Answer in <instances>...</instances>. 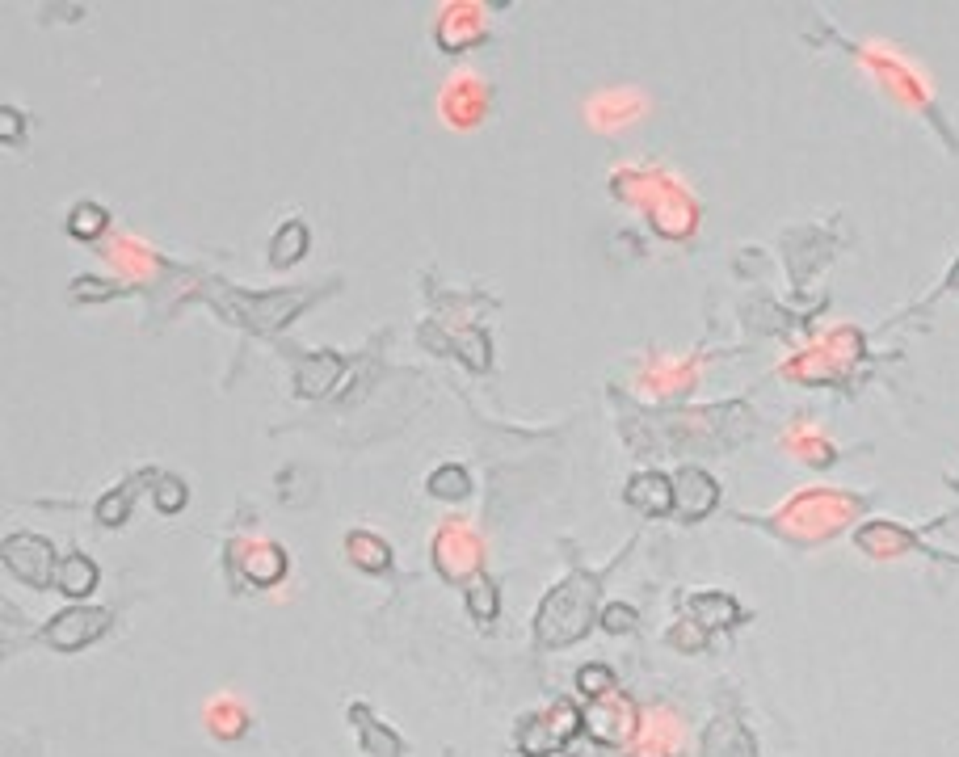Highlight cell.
<instances>
[{
  "mask_svg": "<svg viewBox=\"0 0 959 757\" xmlns=\"http://www.w3.org/2000/svg\"><path fill=\"white\" fill-rule=\"evenodd\" d=\"M594 615V581L568 577L556 593H547L539 610V640L543 644H573Z\"/></svg>",
  "mask_w": 959,
  "mask_h": 757,
  "instance_id": "cell-1",
  "label": "cell"
},
{
  "mask_svg": "<svg viewBox=\"0 0 959 757\" xmlns=\"http://www.w3.org/2000/svg\"><path fill=\"white\" fill-rule=\"evenodd\" d=\"M308 295H265V299H244V295H228L223 299V312H228L236 324H249L257 333H270L278 324H287Z\"/></svg>",
  "mask_w": 959,
  "mask_h": 757,
  "instance_id": "cell-2",
  "label": "cell"
},
{
  "mask_svg": "<svg viewBox=\"0 0 959 757\" xmlns=\"http://www.w3.org/2000/svg\"><path fill=\"white\" fill-rule=\"evenodd\" d=\"M5 568L13 572L17 581H26L34 589H47L51 585V572L59 568L55 564V551L47 539L38 535H13L5 539Z\"/></svg>",
  "mask_w": 959,
  "mask_h": 757,
  "instance_id": "cell-3",
  "label": "cell"
},
{
  "mask_svg": "<svg viewBox=\"0 0 959 757\" xmlns=\"http://www.w3.org/2000/svg\"><path fill=\"white\" fill-rule=\"evenodd\" d=\"M106 627H110L106 610H97V606H72V610H64V615L51 619L47 644L59 648V652H76V648L93 644L97 636H106Z\"/></svg>",
  "mask_w": 959,
  "mask_h": 757,
  "instance_id": "cell-4",
  "label": "cell"
},
{
  "mask_svg": "<svg viewBox=\"0 0 959 757\" xmlns=\"http://www.w3.org/2000/svg\"><path fill=\"white\" fill-rule=\"evenodd\" d=\"M716 501H720L716 480H711L707 472H699V467H682L678 480H673V505H678V514L686 522H699L716 509Z\"/></svg>",
  "mask_w": 959,
  "mask_h": 757,
  "instance_id": "cell-5",
  "label": "cell"
},
{
  "mask_svg": "<svg viewBox=\"0 0 959 757\" xmlns=\"http://www.w3.org/2000/svg\"><path fill=\"white\" fill-rule=\"evenodd\" d=\"M577 724H581V715L568 707V703H556L552 715H543V720H526V728H522V749H526L530 757L552 753L556 745H564L568 736L577 732Z\"/></svg>",
  "mask_w": 959,
  "mask_h": 757,
  "instance_id": "cell-6",
  "label": "cell"
},
{
  "mask_svg": "<svg viewBox=\"0 0 959 757\" xmlns=\"http://www.w3.org/2000/svg\"><path fill=\"white\" fill-rule=\"evenodd\" d=\"M627 501L644 509V514H669L673 509V480L657 476V472H644L627 484Z\"/></svg>",
  "mask_w": 959,
  "mask_h": 757,
  "instance_id": "cell-7",
  "label": "cell"
},
{
  "mask_svg": "<svg viewBox=\"0 0 959 757\" xmlns=\"http://www.w3.org/2000/svg\"><path fill=\"white\" fill-rule=\"evenodd\" d=\"M589 732L598 736V741H623L631 732V703L627 699H610V703H594L589 707Z\"/></svg>",
  "mask_w": 959,
  "mask_h": 757,
  "instance_id": "cell-8",
  "label": "cell"
},
{
  "mask_svg": "<svg viewBox=\"0 0 959 757\" xmlns=\"http://www.w3.org/2000/svg\"><path fill=\"white\" fill-rule=\"evenodd\" d=\"M341 375V358L337 354H320V358H303L295 366V387L303 396H324Z\"/></svg>",
  "mask_w": 959,
  "mask_h": 757,
  "instance_id": "cell-9",
  "label": "cell"
},
{
  "mask_svg": "<svg viewBox=\"0 0 959 757\" xmlns=\"http://www.w3.org/2000/svg\"><path fill=\"white\" fill-rule=\"evenodd\" d=\"M55 585L68 593V598H89L93 585H97V564L89 556H68L59 560L55 568Z\"/></svg>",
  "mask_w": 959,
  "mask_h": 757,
  "instance_id": "cell-10",
  "label": "cell"
},
{
  "mask_svg": "<svg viewBox=\"0 0 959 757\" xmlns=\"http://www.w3.org/2000/svg\"><path fill=\"white\" fill-rule=\"evenodd\" d=\"M303 253H308V228H303L299 219H291L287 228H282V232L274 236V244H270V261H274V265H291V261H299Z\"/></svg>",
  "mask_w": 959,
  "mask_h": 757,
  "instance_id": "cell-11",
  "label": "cell"
},
{
  "mask_svg": "<svg viewBox=\"0 0 959 757\" xmlns=\"http://www.w3.org/2000/svg\"><path fill=\"white\" fill-rule=\"evenodd\" d=\"M345 547H350L354 564H362L366 572H379V568H387V560H392V551H387V543H383V539H375V535H366V530H358V535H350V539H345Z\"/></svg>",
  "mask_w": 959,
  "mask_h": 757,
  "instance_id": "cell-12",
  "label": "cell"
},
{
  "mask_svg": "<svg viewBox=\"0 0 959 757\" xmlns=\"http://www.w3.org/2000/svg\"><path fill=\"white\" fill-rule=\"evenodd\" d=\"M282 568H287V556H282L278 547H257L244 556V572H249L257 585H274L282 577Z\"/></svg>",
  "mask_w": 959,
  "mask_h": 757,
  "instance_id": "cell-13",
  "label": "cell"
},
{
  "mask_svg": "<svg viewBox=\"0 0 959 757\" xmlns=\"http://www.w3.org/2000/svg\"><path fill=\"white\" fill-rule=\"evenodd\" d=\"M690 610L699 615L703 627H728L732 619H737V602L724 598V593H703V598L690 602Z\"/></svg>",
  "mask_w": 959,
  "mask_h": 757,
  "instance_id": "cell-14",
  "label": "cell"
},
{
  "mask_svg": "<svg viewBox=\"0 0 959 757\" xmlns=\"http://www.w3.org/2000/svg\"><path fill=\"white\" fill-rule=\"evenodd\" d=\"M106 223H110V215L101 211L97 202H80V207H72L68 232H72L76 240H93V236H101V232H106Z\"/></svg>",
  "mask_w": 959,
  "mask_h": 757,
  "instance_id": "cell-15",
  "label": "cell"
},
{
  "mask_svg": "<svg viewBox=\"0 0 959 757\" xmlns=\"http://www.w3.org/2000/svg\"><path fill=\"white\" fill-rule=\"evenodd\" d=\"M354 720H358V732H362V741H366V753H371V757H400L396 736L383 732V728H375V720H371V715H366L362 707L354 711Z\"/></svg>",
  "mask_w": 959,
  "mask_h": 757,
  "instance_id": "cell-16",
  "label": "cell"
},
{
  "mask_svg": "<svg viewBox=\"0 0 959 757\" xmlns=\"http://www.w3.org/2000/svg\"><path fill=\"white\" fill-rule=\"evenodd\" d=\"M131 497H135V484H122V488H114V493H106V497L97 501V522H106V526L127 522Z\"/></svg>",
  "mask_w": 959,
  "mask_h": 757,
  "instance_id": "cell-17",
  "label": "cell"
},
{
  "mask_svg": "<svg viewBox=\"0 0 959 757\" xmlns=\"http://www.w3.org/2000/svg\"><path fill=\"white\" fill-rule=\"evenodd\" d=\"M430 493L434 497H463L467 493V472L463 467H438L430 476Z\"/></svg>",
  "mask_w": 959,
  "mask_h": 757,
  "instance_id": "cell-18",
  "label": "cell"
},
{
  "mask_svg": "<svg viewBox=\"0 0 959 757\" xmlns=\"http://www.w3.org/2000/svg\"><path fill=\"white\" fill-rule=\"evenodd\" d=\"M186 484H181L177 476H160V484H156V509L160 514H177L181 505H186Z\"/></svg>",
  "mask_w": 959,
  "mask_h": 757,
  "instance_id": "cell-19",
  "label": "cell"
},
{
  "mask_svg": "<svg viewBox=\"0 0 959 757\" xmlns=\"http://www.w3.org/2000/svg\"><path fill=\"white\" fill-rule=\"evenodd\" d=\"M577 686H581L585 694H594V699H602V694H610V690H615V673H610V669H602V665H594V669H581Z\"/></svg>",
  "mask_w": 959,
  "mask_h": 757,
  "instance_id": "cell-20",
  "label": "cell"
},
{
  "mask_svg": "<svg viewBox=\"0 0 959 757\" xmlns=\"http://www.w3.org/2000/svg\"><path fill=\"white\" fill-rule=\"evenodd\" d=\"M467 606H472L476 619H493V615H497V593H493V585L480 581L472 593H467Z\"/></svg>",
  "mask_w": 959,
  "mask_h": 757,
  "instance_id": "cell-21",
  "label": "cell"
},
{
  "mask_svg": "<svg viewBox=\"0 0 959 757\" xmlns=\"http://www.w3.org/2000/svg\"><path fill=\"white\" fill-rule=\"evenodd\" d=\"M118 291H114V286L110 282H101V278H76L72 282V299H114Z\"/></svg>",
  "mask_w": 959,
  "mask_h": 757,
  "instance_id": "cell-22",
  "label": "cell"
},
{
  "mask_svg": "<svg viewBox=\"0 0 959 757\" xmlns=\"http://www.w3.org/2000/svg\"><path fill=\"white\" fill-rule=\"evenodd\" d=\"M606 627L610 631H631V627H636V610H631V606H610L606 610Z\"/></svg>",
  "mask_w": 959,
  "mask_h": 757,
  "instance_id": "cell-23",
  "label": "cell"
},
{
  "mask_svg": "<svg viewBox=\"0 0 959 757\" xmlns=\"http://www.w3.org/2000/svg\"><path fill=\"white\" fill-rule=\"evenodd\" d=\"M539 757H564V753H539Z\"/></svg>",
  "mask_w": 959,
  "mask_h": 757,
  "instance_id": "cell-24",
  "label": "cell"
}]
</instances>
